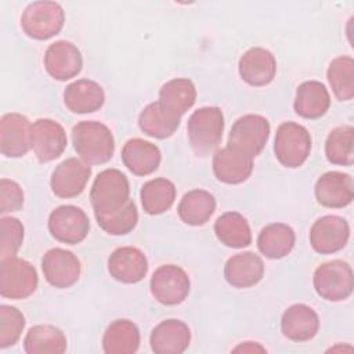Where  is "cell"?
<instances>
[{"label":"cell","instance_id":"obj_1","mask_svg":"<svg viewBox=\"0 0 354 354\" xmlns=\"http://www.w3.org/2000/svg\"><path fill=\"white\" fill-rule=\"evenodd\" d=\"M127 177L118 169H105L94 180L90 201L95 220H102L120 212L130 201Z\"/></svg>","mask_w":354,"mask_h":354},{"label":"cell","instance_id":"obj_2","mask_svg":"<svg viewBox=\"0 0 354 354\" xmlns=\"http://www.w3.org/2000/svg\"><path fill=\"white\" fill-rule=\"evenodd\" d=\"M73 148L87 165L106 163L115 152V138L109 127L97 120H82L72 129Z\"/></svg>","mask_w":354,"mask_h":354},{"label":"cell","instance_id":"obj_3","mask_svg":"<svg viewBox=\"0 0 354 354\" xmlns=\"http://www.w3.org/2000/svg\"><path fill=\"white\" fill-rule=\"evenodd\" d=\"M188 140L198 156L212 153L221 142L224 115L218 106H202L194 111L187 123Z\"/></svg>","mask_w":354,"mask_h":354},{"label":"cell","instance_id":"obj_4","mask_svg":"<svg viewBox=\"0 0 354 354\" xmlns=\"http://www.w3.org/2000/svg\"><path fill=\"white\" fill-rule=\"evenodd\" d=\"M311 152L308 130L296 122H283L278 126L274 140V153L278 162L288 167L301 166Z\"/></svg>","mask_w":354,"mask_h":354},{"label":"cell","instance_id":"obj_5","mask_svg":"<svg viewBox=\"0 0 354 354\" xmlns=\"http://www.w3.org/2000/svg\"><path fill=\"white\" fill-rule=\"evenodd\" d=\"M313 285L317 295L325 300H346L351 296L354 289L351 266L339 259L322 263L314 272Z\"/></svg>","mask_w":354,"mask_h":354},{"label":"cell","instance_id":"obj_6","mask_svg":"<svg viewBox=\"0 0 354 354\" xmlns=\"http://www.w3.org/2000/svg\"><path fill=\"white\" fill-rule=\"evenodd\" d=\"M65 12L55 1H33L22 12L21 26L26 36L35 40H47L61 32Z\"/></svg>","mask_w":354,"mask_h":354},{"label":"cell","instance_id":"obj_7","mask_svg":"<svg viewBox=\"0 0 354 354\" xmlns=\"http://www.w3.org/2000/svg\"><path fill=\"white\" fill-rule=\"evenodd\" d=\"M37 271L26 260L10 256L0 260V295L11 300L26 299L37 288Z\"/></svg>","mask_w":354,"mask_h":354},{"label":"cell","instance_id":"obj_8","mask_svg":"<svg viewBox=\"0 0 354 354\" xmlns=\"http://www.w3.org/2000/svg\"><path fill=\"white\" fill-rule=\"evenodd\" d=\"M270 130V122L264 116L254 113L243 115L234 122L228 136V145L256 158L266 147Z\"/></svg>","mask_w":354,"mask_h":354},{"label":"cell","instance_id":"obj_9","mask_svg":"<svg viewBox=\"0 0 354 354\" xmlns=\"http://www.w3.org/2000/svg\"><path fill=\"white\" fill-rule=\"evenodd\" d=\"M152 296L165 306L183 303L191 288L188 274L178 266L163 264L158 267L149 281Z\"/></svg>","mask_w":354,"mask_h":354},{"label":"cell","instance_id":"obj_10","mask_svg":"<svg viewBox=\"0 0 354 354\" xmlns=\"http://www.w3.org/2000/svg\"><path fill=\"white\" fill-rule=\"evenodd\" d=\"M90 230L87 214L77 206L62 205L48 216V231L58 242L76 245L86 239Z\"/></svg>","mask_w":354,"mask_h":354},{"label":"cell","instance_id":"obj_11","mask_svg":"<svg viewBox=\"0 0 354 354\" xmlns=\"http://www.w3.org/2000/svg\"><path fill=\"white\" fill-rule=\"evenodd\" d=\"M350 238V227L346 218L326 214L314 221L310 230L311 248L319 254H332L342 250Z\"/></svg>","mask_w":354,"mask_h":354},{"label":"cell","instance_id":"obj_12","mask_svg":"<svg viewBox=\"0 0 354 354\" xmlns=\"http://www.w3.org/2000/svg\"><path fill=\"white\" fill-rule=\"evenodd\" d=\"M41 270L46 281L58 289L75 285L80 277L82 266L75 253L62 248H53L41 257Z\"/></svg>","mask_w":354,"mask_h":354},{"label":"cell","instance_id":"obj_13","mask_svg":"<svg viewBox=\"0 0 354 354\" xmlns=\"http://www.w3.org/2000/svg\"><path fill=\"white\" fill-rule=\"evenodd\" d=\"M32 123L18 112H10L0 120V151L7 158H22L32 148Z\"/></svg>","mask_w":354,"mask_h":354},{"label":"cell","instance_id":"obj_14","mask_svg":"<svg viewBox=\"0 0 354 354\" xmlns=\"http://www.w3.org/2000/svg\"><path fill=\"white\" fill-rule=\"evenodd\" d=\"M91 176V167L77 158H68L53 171L50 185L58 198H75L80 195Z\"/></svg>","mask_w":354,"mask_h":354},{"label":"cell","instance_id":"obj_15","mask_svg":"<svg viewBox=\"0 0 354 354\" xmlns=\"http://www.w3.org/2000/svg\"><path fill=\"white\" fill-rule=\"evenodd\" d=\"M68 144L64 127L53 119H37L32 126V149L40 163L51 162L62 155Z\"/></svg>","mask_w":354,"mask_h":354},{"label":"cell","instance_id":"obj_16","mask_svg":"<svg viewBox=\"0 0 354 354\" xmlns=\"http://www.w3.org/2000/svg\"><path fill=\"white\" fill-rule=\"evenodd\" d=\"M83 66L80 50L71 41L57 40L44 53V68L55 80H69L77 76Z\"/></svg>","mask_w":354,"mask_h":354},{"label":"cell","instance_id":"obj_17","mask_svg":"<svg viewBox=\"0 0 354 354\" xmlns=\"http://www.w3.org/2000/svg\"><path fill=\"white\" fill-rule=\"evenodd\" d=\"M253 171V158L243 151L225 145L213 155V173L224 184H241L246 181Z\"/></svg>","mask_w":354,"mask_h":354},{"label":"cell","instance_id":"obj_18","mask_svg":"<svg viewBox=\"0 0 354 354\" xmlns=\"http://www.w3.org/2000/svg\"><path fill=\"white\" fill-rule=\"evenodd\" d=\"M317 202L329 209H342L354 199L353 177L342 171H326L315 183Z\"/></svg>","mask_w":354,"mask_h":354},{"label":"cell","instance_id":"obj_19","mask_svg":"<svg viewBox=\"0 0 354 354\" xmlns=\"http://www.w3.org/2000/svg\"><path fill=\"white\" fill-rule=\"evenodd\" d=\"M241 79L253 87L270 84L277 73V59L271 51L263 47H252L239 58Z\"/></svg>","mask_w":354,"mask_h":354},{"label":"cell","instance_id":"obj_20","mask_svg":"<svg viewBox=\"0 0 354 354\" xmlns=\"http://www.w3.org/2000/svg\"><path fill=\"white\" fill-rule=\"evenodd\" d=\"M108 271L122 283H137L148 272V260L138 248L122 246L108 257Z\"/></svg>","mask_w":354,"mask_h":354},{"label":"cell","instance_id":"obj_21","mask_svg":"<svg viewBox=\"0 0 354 354\" xmlns=\"http://www.w3.org/2000/svg\"><path fill=\"white\" fill-rule=\"evenodd\" d=\"M149 343L155 354H181L191 343V330L184 321L165 319L152 329Z\"/></svg>","mask_w":354,"mask_h":354},{"label":"cell","instance_id":"obj_22","mask_svg":"<svg viewBox=\"0 0 354 354\" xmlns=\"http://www.w3.org/2000/svg\"><path fill=\"white\" fill-rule=\"evenodd\" d=\"M318 329L319 317L307 304H293L281 317V332L292 342H308L318 333Z\"/></svg>","mask_w":354,"mask_h":354},{"label":"cell","instance_id":"obj_23","mask_svg":"<svg viewBox=\"0 0 354 354\" xmlns=\"http://www.w3.org/2000/svg\"><path fill=\"white\" fill-rule=\"evenodd\" d=\"M264 275V263L253 252H242L231 256L224 266L225 281L238 289L254 286Z\"/></svg>","mask_w":354,"mask_h":354},{"label":"cell","instance_id":"obj_24","mask_svg":"<svg viewBox=\"0 0 354 354\" xmlns=\"http://www.w3.org/2000/svg\"><path fill=\"white\" fill-rule=\"evenodd\" d=\"M160 160V149L142 138H130L122 148V162L136 176L152 174L159 167Z\"/></svg>","mask_w":354,"mask_h":354},{"label":"cell","instance_id":"obj_25","mask_svg":"<svg viewBox=\"0 0 354 354\" xmlns=\"http://www.w3.org/2000/svg\"><path fill=\"white\" fill-rule=\"evenodd\" d=\"M105 101L102 87L90 79H79L64 90V104L73 113H91L98 111Z\"/></svg>","mask_w":354,"mask_h":354},{"label":"cell","instance_id":"obj_26","mask_svg":"<svg viewBox=\"0 0 354 354\" xmlns=\"http://www.w3.org/2000/svg\"><path fill=\"white\" fill-rule=\"evenodd\" d=\"M329 106L330 95L324 83L307 80L297 87L293 108L299 116L304 119H318L326 113Z\"/></svg>","mask_w":354,"mask_h":354},{"label":"cell","instance_id":"obj_27","mask_svg":"<svg viewBox=\"0 0 354 354\" xmlns=\"http://www.w3.org/2000/svg\"><path fill=\"white\" fill-rule=\"evenodd\" d=\"M181 122V116L167 109L159 101L148 104L138 116L141 131L153 138H167L174 134Z\"/></svg>","mask_w":354,"mask_h":354},{"label":"cell","instance_id":"obj_28","mask_svg":"<svg viewBox=\"0 0 354 354\" xmlns=\"http://www.w3.org/2000/svg\"><path fill=\"white\" fill-rule=\"evenodd\" d=\"M296 242L293 228L285 223H271L266 225L257 236V248L263 256L271 260L288 256Z\"/></svg>","mask_w":354,"mask_h":354},{"label":"cell","instance_id":"obj_29","mask_svg":"<svg viewBox=\"0 0 354 354\" xmlns=\"http://www.w3.org/2000/svg\"><path fill=\"white\" fill-rule=\"evenodd\" d=\"M140 347V330L130 319H115L102 336V350L106 354H133Z\"/></svg>","mask_w":354,"mask_h":354},{"label":"cell","instance_id":"obj_30","mask_svg":"<svg viewBox=\"0 0 354 354\" xmlns=\"http://www.w3.org/2000/svg\"><path fill=\"white\" fill-rule=\"evenodd\" d=\"M66 346L64 332L48 324L32 326L24 339V350L28 354H64Z\"/></svg>","mask_w":354,"mask_h":354},{"label":"cell","instance_id":"obj_31","mask_svg":"<svg viewBox=\"0 0 354 354\" xmlns=\"http://www.w3.org/2000/svg\"><path fill=\"white\" fill-rule=\"evenodd\" d=\"M216 210V199L206 189H191L181 198L177 213L183 223L188 225H203Z\"/></svg>","mask_w":354,"mask_h":354},{"label":"cell","instance_id":"obj_32","mask_svg":"<svg viewBox=\"0 0 354 354\" xmlns=\"http://www.w3.org/2000/svg\"><path fill=\"white\" fill-rule=\"evenodd\" d=\"M217 239L234 249L246 248L252 243V231L248 220L238 212H225L214 221Z\"/></svg>","mask_w":354,"mask_h":354},{"label":"cell","instance_id":"obj_33","mask_svg":"<svg viewBox=\"0 0 354 354\" xmlns=\"http://www.w3.org/2000/svg\"><path fill=\"white\" fill-rule=\"evenodd\" d=\"M196 100L195 84L189 79H171L166 82L159 90V102L167 109L183 116L188 109H191Z\"/></svg>","mask_w":354,"mask_h":354},{"label":"cell","instance_id":"obj_34","mask_svg":"<svg viewBox=\"0 0 354 354\" xmlns=\"http://www.w3.org/2000/svg\"><path fill=\"white\" fill-rule=\"evenodd\" d=\"M140 198L145 213L151 216L162 214L174 203L176 187L167 178H153L142 185Z\"/></svg>","mask_w":354,"mask_h":354},{"label":"cell","instance_id":"obj_35","mask_svg":"<svg viewBox=\"0 0 354 354\" xmlns=\"http://www.w3.org/2000/svg\"><path fill=\"white\" fill-rule=\"evenodd\" d=\"M325 156L332 165L351 166L354 163V129L351 124L330 130L325 141Z\"/></svg>","mask_w":354,"mask_h":354},{"label":"cell","instance_id":"obj_36","mask_svg":"<svg viewBox=\"0 0 354 354\" xmlns=\"http://www.w3.org/2000/svg\"><path fill=\"white\" fill-rule=\"evenodd\" d=\"M326 79L339 101H350L354 97V59L350 55H340L330 61Z\"/></svg>","mask_w":354,"mask_h":354},{"label":"cell","instance_id":"obj_37","mask_svg":"<svg viewBox=\"0 0 354 354\" xmlns=\"http://www.w3.org/2000/svg\"><path fill=\"white\" fill-rule=\"evenodd\" d=\"M24 314L12 306H0V348L14 346L25 328Z\"/></svg>","mask_w":354,"mask_h":354},{"label":"cell","instance_id":"obj_38","mask_svg":"<svg viewBox=\"0 0 354 354\" xmlns=\"http://www.w3.org/2000/svg\"><path fill=\"white\" fill-rule=\"evenodd\" d=\"M138 221V212L136 203L130 199L127 205L111 217L98 220V225L109 235H126L131 232Z\"/></svg>","mask_w":354,"mask_h":354},{"label":"cell","instance_id":"obj_39","mask_svg":"<svg viewBox=\"0 0 354 354\" xmlns=\"http://www.w3.org/2000/svg\"><path fill=\"white\" fill-rule=\"evenodd\" d=\"M1 241H0V257L15 256L24 242V225L15 217H1L0 220Z\"/></svg>","mask_w":354,"mask_h":354},{"label":"cell","instance_id":"obj_40","mask_svg":"<svg viewBox=\"0 0 354 354\" xmlns=\"http://www.w3.org/2000/svg\"><path fill=\"white\" fill-rule=\"evenodd\" d=\"M24 206V191L18 183L1 178L0 180V213L18 212Z\"/></svg>","mask_w":354,"mask_h":354},{"label":"cell","instance_id":"obj_41","mask_svg":"<svg viewBox=\"0 0 354 354\" xmlns=\"http://www.w3.org/2000/svg\"><path fill=\"white\" fill-rule=\"evenodd\" d=\"M234 351H243V353H256V351H260V353H264L266 348L261 347L259 343L256 342H245L239 346H236L234 348Z\"/></svg>","mask_w":354,"mask_h":354}]
</instances>
